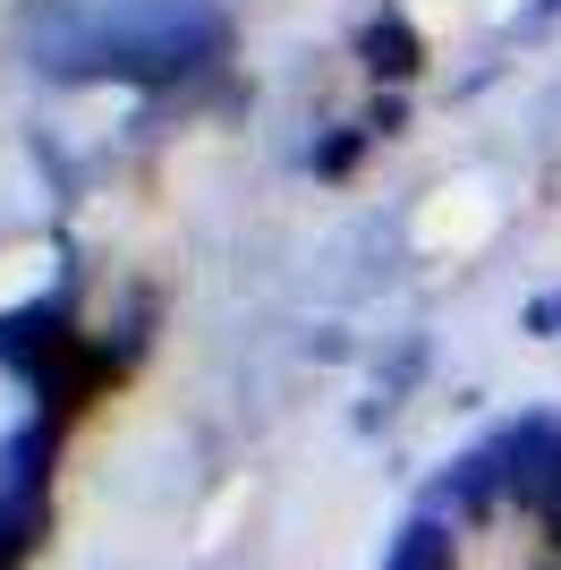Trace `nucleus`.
I'll list each match as a JSON object with an SVG mask.
<instances>
[]
</instances>
